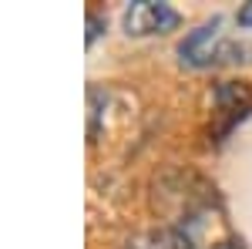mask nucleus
Listing matches in <instances>:
<instances>
[{"instance_id": "1", "label": "nucleus", "mask_w": 252, "mask_h": 249, "mask_svg": "<svg viewBox=\"0 0 252 249\" xmlns=\"http://www.w3.org/2000/svg\"><path fill=\"white\" fill-rule=\"evenodd\" d=\"M182 17L178 10H172L168 3H155V0H135L128 10H125V31L128 34H165L178 27Z\"/></svg>"}, {"instance_id": "2", "label": "nucleus", "mask_w": 252, "mask_h": 249, "mask_svg": "<svg viewBox=\"0 0 252 249\" xmlns=\"http://www.w3.org/2000/svg\"><path fill=\"white\" fill-rule=\"evenodd\" d=\"M219 27H222V17H212V20H205L202 27H195L192 34L178 44V54H182V61H185V64H192V68L212 64V61L219 58V51H215L219 34H222Z\"/></svg>"}, {"instance_id": "3", "label": "nucleus", "mask_w": 252, "mask_h": 249, "mask_svg": "<svg viewBox=\"0 0 252 249\" xmlns=\"http://www.w3.org/2000/svg\"><path fill=\"white\" fill-rule=\"evenodd\" d=\"M88 27H91V31H88V44H91V40L97 37V27H101V20H97V14H88Z\"/></svg>"}, {"instance_id": "4", "label": "nucleus", "mask_w": 252, "mask_h": 249, "mask_svg": "<svg viewBox=\"0 0 252 249\" xmlns=\"http://www.w3.org/2000/svg\"><path fill=\"white\" fill-rule=\"evenodd\" d=\"M239 24H242V27H252V3H246V7L239 10Z\"/></svg>"}, {"instance_id": "5", "label": "nucleus", "mask_w": 252, "mask_h": 249, "mask_svg": "<svg viewBox=\"0 0 252 249\" xmlns=\"http://www.w3.org/2000/svg\"><path fill=\"white\" fill-rule=\"evenodd\" d=\"M215 249H242V246H239V243H219Z\"/></svg>"}]
</instances>
